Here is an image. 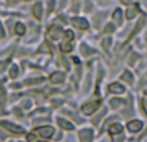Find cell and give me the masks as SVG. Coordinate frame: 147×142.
Here are the masks:
<instances>
[{
    "instance_id": "6da1fadb",
    "label": "cell",
    "mask_w": 147,
    "mask_h": 142,
    "mask_svg": "<svg viewBox=\"0 0 147 142\" xmlns=\"http://www.w3.org/2000/svg\"><path fill=\"white\" fill-rule=\"evenodd\" d=\"M98 107H99V101L98 102H90V103L84 105V106L81 107V111H83L85 115H90V114H93Z\"/></svg>"
},
{
    "instance_id": "7a4b0ae2",
    "label": "cell",
    "mask_w": 147,
    "mask_h": 142,
    "mask_svg": "<svg viewBox=\"0 0 147 142\" xmlns=\"http://www.w3.org/2000/svg\"><path fill=\"white\" fill-rule=\"evenodd\" d=\"M0 124H1V127H4L5 129L10 131V132H13V133H23V132H25V129H23V128L18 127V125L12 124V123H8V122H1V123H0Z\"/></svg>"
},
{
    "instance_id": "3957f363",
    "label": "cell",
    "mask_w": 147,
    "mask_h": 142,
    "mask_svg": "<svg viewBox=\"0 0 147 142\" xmlns=\"http://www.w3.org/2000/svg\"><path fill=\"white\" fill-rule=\"evenodd\" d=\"M79 138L81 142H92L93 140V131L92 129H84L79 133Z\"/></svg>"
},
{
    "instance_id": "277c9868",
    "label": "cell",
    "mask_w": 147,
    "mask_h": 142,
    "mask_svg": "<svg viewBox=\"0 0 147 142\" xmlns=\"http://www.w3.org/2000/svg\"><path fill=\"white\" fill-rule=\"evenodd\" d=\"M36 132H38L40 136H43V137L49 138V137H52V136H53L54 128L53 127H41V128H38V129H36Z\"/></svg>"
},
{
    "instance_id": "5b68a950",
    "label": "cell",
    "mask_w": 147,
    "mask_h": 142,
    "mask_svg": "<svg viewBox=\"0 0 147 142\" xmlns=\"http://www.w3.org/2000/svg\"><path fill=\"white\" fill-rule=\"evenodd\" d=\"M71 22H72V25L75 26V27L81 28V30H86V28L89 27L88 21H85L84 18H72Z\"/></svg>"
},
{
    "instance_id": "8992f818",
    "label": "cell",
    "mask_w": 147,
    "mask_h": 142,
    "mask_svg": "<svg viewBox=\"0 0 147 142\" xmlns=\"http://www.w3.org/2000/svg\"><path fill=\"white\" fill-rule=\"evenodd\" d=\"M61 27L59 26H52L48 31V36L52 39H58L61 36Z\"/></svg>"
},
{
    "instance_id": "52a82bcc",
    "label": "cell",
    "mask_w": 147,
    "mask_h": 142,
    "mask_svg": "<svg viewBox=\"0 0 147 142\" xmlns=\"http://www.w3.org/2000/svg\"><path fill=\"white\" fill-rule=\"evenodd\" d=\"M141 128H142V123L140 120H133V122L128 123V129L130 132H138Z\"/></svg>"
},
{
    "instance_id": "ba28073f",
    "label": "cell",
    "mask_w": 147,
    "mask_h": 142,
    "mask_svg": "<svg viewBox=\"0 0 147 142\" xmlns=\"http://www.w3.org/2000/svg\"><path fill=\"white\" fill-rule=\"evenodd\" d=\"M109 91L111 92V93H124L125 89L121 84L114 83V84H111V85H109Z\"/></svg>"
},
{
    "instance_id": "9c48e42d",
    "label": "cell",
    "mask_w": 147,
    "mask_h": 142,
    "mask_svg": "<svg viewBox=\"0 0 147 142\" xmlns=\"http://www.w3.org/2000/svg\"><path fill=\"white\" fill-rule=\"evenodd\" d=\"M63 79H65V74L63 72H54V74H52L51 75V81L52 83H54V84L62 83Z\"/></svg>"
},
{
    "instance_id": "30bf717a",
    "label": "cell",
    "mask_w": 147,
    "mask_h": 142,
    "mask_svg": "<svg viewBox=\"0 0 147 142\" xmlns=\"http://www.w3.org/2000/svg\"><path fill=\"white\" fill-rule=\"evenodd\" d=\"M32 13L36 17V20H40L41 14H43V8H41V3H36L32 8Z\"/></svg>"
},
{
    "instance_id": "8fae6325",
    "label": "cell",
    "mask_w": 147,
    "mask_h": 142,
    "mask_svg": "<svg viewBox=\"0 0 147 142\" xmlns=\"http://www.w3.org/2000/svg\"><path fill=\"white\" fill-rule=\"evenodd\" d=\"M57 123H58V124L61 125L63 129H67V131H72L74 129V125L70 122L65 120V119H57Z\"/></svg>"
},
{
    "instance_id": "7c38bea8",
    "label": "cell",
    "mask_w": 147,
    "mask_h": 142,
    "mask_svg": "<svg viewBox=\"0 0 147 142\" xmlns=\"http://www.w3.org/2000/svg\"><path fill=\"white\" fill-rule=\"evenodd\" d=\"M121 131H123L121 124H114L112 127H110L109 132L111 133V135H119V133H121Z\"/></svg>"
},
{
    "instance_id": "4fadbf2b",
    "label": "cell",
    "mask_w": 147,
    "mask_h": 142,
    "mask_svg": "<svg viewBox=\"0 0 147 142\" xmlns=\"http://www.w3.org/2000/svg\"><path fill=\"white\" fill-rule=\"evenodd\" d=\"M110 103H111L112 109H117L119 106H121V105L124 103V101H123V99H119V98H114L110 101Z\"/></svg>"
},
{
    "instance_id": "5bb4252c",
    "label": "cell",
    "mask_w": 147,
    "mask_h": 142,
    "mask_svg": "<svg viewBox=\"0 0 147 142\" xmlns=\"http://www.w3.org/2000/svg\"><path fill=\"white\" fill-rule=\"evenodd\" d=\"M25 31H26L25 25H22V23H17V25H16V32H17L18 35H23Z\"/></svg>"
},
{
    "instance_id": "9a60e30c",
    "label": "cell",
    "mask_w": 147,
    "mask_h": 142,
    "mask_svg": "<svg viewBox=\"0 0 147 142\" xmlns=\"http://www.w3.org/2000/svg\"><path fill=\"white\" fill-rule=\"evenodd\" d=\"M143 23H145V20H143V18H142V20H141L140 22L137 23V26H136V27H134V30H133V32H132V35H130V38H133V36H134L138 32V30H141V27H142V26H143Z\"/></svg>"
},
{
    "instance_id": "2e32d148",
    "label": "cell",
    "mask_w": 147,
    "mask_h": 142,
    "mask_svg": "<svg viewBox=\"0 0 147 142\" xmlns=\"http://www.w3.org/2000/svg\"><path fill=\"white\" fill-rule=\"evenodd\" d=\"M74 39V32L70 30H67L66 32H65V40H66V43H69V41H71Z\"/></svg>"
},
{
    "instance_id": "e0dca14e",
    "label": "cell",
    "mask_w": 147,
    "mask_h": 142,
    "mask_svg": "<svg viewBox=\"0 0 147 142\" xmlns=\"http://www.w3.org/2000/svg\"><path fill=\"white\" fill-rule=\"evenodd\" d=\"M114 20L116 21V22H121V10L120 9H116L115 10V13H114Z\"/></svg>"
},
{
    "instance_id": "ac0fdd59",
    "label": "cell",
    "mask_w": 147,
    "mask_h": 142,
    "mask_svg": "<svg viewBox=\"0 0 147 142\" xmlns=\"http://www.w3.org/2000/svg\"><path fill=\"white\" fill-rule=\"evenodd\" d=\"M81 51H83V54H84V56H88V54L93 53V49L88 48L85 44H83V45H81Z\"/></svg>"
},
{
    "instance_id": "d6986e66",
    "label": "cell",
    "mask_w": 147,
    "mask_h": 142,
    "mask_svg": "<svg viewBox=\"0 0 147 142\" xmlns=\"http://www.w3.org/2000/svg\"><path fill=\"white\" fill-rule=\"evenodd\" d=\"M61 49H62V52H71L72 47L70 43H63V44H61Z\"/></svg>"
},
{
    "instance_id": "ffe728a7",
    "label": "cell",
    "mask_w": 147,
    "mask_h": 142,
    "mask_svg": "<svg viewBox=\"0 0 147 142\" xmlns=\"http://www.w3.org/2000/svg\"><path fill=\"white\" fill-rule=\"evenodd\" d=\"M121 79H123V80H127L128 83H132V81H133V75L130 72H125L124 75L121 76Z\"/></svg>"
},
{
    "instance_id": "44dd1931",
    "label": "cell",
    "mask_w": 147,
    "mask_h": 142,
    "mask_svg": "<svg viewBox=\"0 0 147 142\" xmlns=\"http://www.w3.org/2000/svg\"><path fill=\"white\" fill-rule=\"evenodd\" d=\"M136 14H137V12H136L134 9H128L127 10V18H128V20H132V18H134Z\"/></svg>"
},
{
    "instance_id": "7402d4cb",
    "label": "cell",
    "mask_w": 147,
    "mask_h": 142,
    "mask_svg": "<svg viewBox=\"0 0 147 142\" xmlns=\"http://www.w3.org/2000/svg\"><path fill=\"white\" fill-rule=\"evenodd\" d=\"M40 81H44L43 78H39V79H28V80H26L25 83L26 84H38L40 83Z\"/></svg>"
},
{
    "instance_id": "603a6c76",
    "label": "cell",
    "mask_w": 147,
    "mask_h": 142,
    "mask_svg": "<svg viewBox=\"0 0 147 142\" xmlns=\"http://www.w3.org/2000/svg\"><path fill=\"white\" fill-rule=\"evenodd\" d=\"M17 75H18V67L12 66V69H10V78H17Z\"/></svg>"
},
{
    "instance_id": "cb8c5ba5",
    "label": "cell",
    "mask_w": 147,
    "mask_h": 142,
    "mask_svg": "<svg viewBox=\"0 0 147 142\" xmlns=\"http://www.w3.org/2000/svg\"><path fill=\"white\" fill-rule=\"evenodd\" d=\"M110 44H111V39H105L103 41H102V45H103V48L106 49H109V47H110Z\"/></svg>"
},
{
    "instance_id": "d4e9b609",
    "label": "cell",
    "mask_w": 147,
    "mask_h": 142,
    "mask_svg": "<svg viewBox=\"0 0 147 142\" xmlns=\"http://www.w3.org/2000/svg\"><path fill=\"white\" fill-rule=\"evenodd\" d=\"M114 30H115V26L112 25V23H109V25L106 26V28H105V32L109 34V32H112Z\"/></svg>"
},
{
    "instance_id": "484cf974",
    "label": "cell",
    "mask_w": 147,
    "mask_h": 142,
    "mask_svg": "<svg viewBox=\"0 0 147 142\" xmlns=\"http://www.w3.org/2000/svg\"><path fill=\"white\" fill-rule=\"evenodd\" d=\"M27 141H28V142H36L35 136H34V135H28V136H27Z\"/></svg>"
},
{
    "instance_id": "4316f807",
    "label": "cell",
    "mask_w": 147,
    "mask_h": 142,
    "mask_svg": "<svg viewBox=\"0 0 147 142\" xmlns=\"http://www.w3.org/2000/svg\"><path fill=\"white\" fill-rule=\"evenodd\" d=\"M137 58H138V56H137L136 53H133V54H132V58L129 60V64L132 65V64H133V61H134V60H137Z\"/></svg>"
},
{
    "instance_id": "83f0119b",
    "label": "cell",
    "mask_w": 147,
    "mask_h": 142,
    "mask_svg": "<svg viewBox=\"0 0 147 142\" xmlns=\"http://www.w3.org/2000/svg\"><path fill=\"white\" fill-rule=\"evenodd\" d=\"M142 106L145 109V112L147 114V99H142Z\"/></svg>"
},
{
    "instance_id": "f1b7e54d",
    "label": "cell",
    "mask_w": 147,
    "mask_h": 142,
    "mask_svg": "<svg viewBox=\"0 0 147 142\" xmlns=\"http://www.w3.org/2000/svg\"><path fill=\"white\" fill-rule=\"evenodd\" d=\"M4 36V28H3L1 23H0V38H3Z\"/></svg>"
},
{
    "instance_id": "f546056e",
    "label": "cell",
    "mask_w": 147,
    "mask_h": 142,
    "mask_svg": "<svg viewBox=\"0 0 147 142\" xmlns=\"http://www.w3.org/2000/svg\"><path fill=\"white\" fill-rule=\"evenodd\" d=\"M121 141H124V136H120V138H115L114 142H121Z\"/></svg>"
},
{
    "instance_id": "4dcf8cb0",
    "label": "cell",
    "mask_w": 147,
    "mask_h": 142,
    "mask_svg": "<svg viewBox=\"0 0 147 142\" xmlns=\"http://www.w3.org/2000/svg\"><path fill=\"white\" fill-rule=\"evenodd\" d=\"M23 106H25L26 109H28V107H30L31 105H30V102H28V101H26V102H25V105H23Z\"/></svg>"
},
{
    "instance_id": "1f68e13d",
    "label": "cell",
    "mask_w": 147,
    "mask_h": 142,
    "mask_svg": "<svg viewBox=\"0 0 147 142\" xmlns=\"http://www.w3.org/2000/svg\"><path fill=\"white\" fill-rule=\"evenodd\" d=\"M14 112L18 115V116H21V115H22V114H21V111H20V110H18V109H14Z\"/></svg>"
},
{
    "instance_id": "d6a6232c",
    "label": "cell",
    "mask_w": 147,
    "mask_h": 142,
    "mask_svg": "<svg viewBox=\"0 0 147 142\" xmlns=\"http://www.w3.org/2000/svg\"><path fill=\"white\" fill-rule=\"evenodd\" d=\"M145 93H146V94H147V91H145Z\"/></svg>"
},
{
    "instance_id": "836d02e7",
    "label": "cell",
    "mask_w": 147,
    "mask_h": 142,
    "mask_svg": "<svg viewBox=\"0 0 147 142\" xmlns=\"http://www.w3.org/2000/svg\"><path fill=\"white\" fill-rule=\"evenodd\" d=\"M41 142H44V141H41Z\"/></svg>"
}]
</instances>
